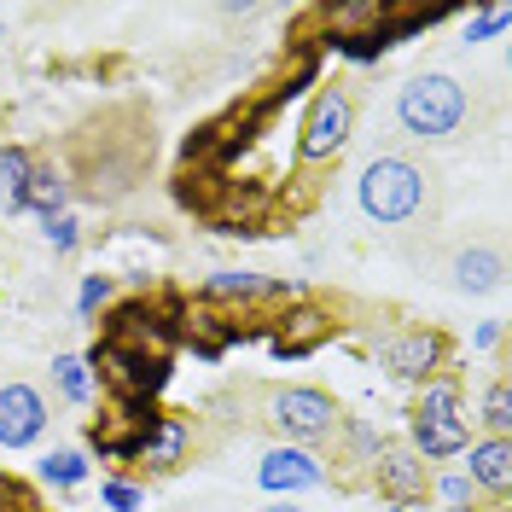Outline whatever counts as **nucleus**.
<instances>
[{
	"mask_svg": "<svg viewBox=\"0 0 512 512\" xmlns=\"http://www.w3.org/2000/svg\"><path fill=\"white\" fill-rule=\"evenodd\" d=\"M431 204V175L402 152H379V158L361 163L355 175V210L373 227H408L425 216Z\"/></svg>",
	"mask_w": 512,
	"mask_h": 512,
	"instance_id": "f257e3e1",
	"label": "nucleus"
},
{
	"mask_svg": "<svg viewBox=\"0 0 512 512\" xmlns=\"http://www.w3.org/2000/svg\"><path fill=\"white\" fill-rule=\"evenodd\" d=\"M466 111H472L466 82L448 70H419L396 88V128L408 140H448L466 128Z\"/></svg>",
	"mask_w": 512,
	"mask_h": 512,
	"instance_id": "f03ea898",
	"label": "nucleus"
},
{
	"mask_svg": "<svg viewBox=\"0 0 512 512\" xmlns=\"http://www.w3.org/2000/svg\"><path fill=\"white\" fill-rule=\"evenodd\" d=\"M262 419H268V431L291 448H320L338 437V396L332 390H320V384H280V390H268V402H262Z\"/></svg>",
	"mask_w": 512,
	"mask_h": 512,
	"instance_id": "7ed1b4c3",
	"label": "nucleus"
},
{
	"mask_svg": "<svg viewBox=\"0 0 512 512\" xmlns=\"http://www.w3.org/2000/svg\"><path fill=\"white\" fill-rule=\"evenodd\" d=\"M350 134H355V94L344 82H320L303 105V123H297V169H332L344 158Z\"/></svg>",
	"mask_w": 512,
	"mask_h": 512,
	"instance_id": "20e7f679",
	"label": "nucleus"
},
{
	"mask_svg": "<svg viewBox=\"0 0 512 512\" xmlns=\"http://www.w3.org/2000/svg\"><path fill=\"white\" fill-rule=\"evenodd\" d=\"M373 355H379L384 379L419 390L425 379H437V373L454 367V338L443 326H390V332L373 338Z\"/></svg>",
	"mask_w": 512,
	"mask_h": 512,
	"instance_id": "39448f33",
	"label": "nucleus"
},
{
	"mask_svg": "<svg viewBox=\"0 0 512 512\" xmlns=\"http://www.w3.org/2000/svg\"><path fill=\"white\" fill-rule=\"evenodd\" d=\"M344 332V320H338V309L332 303H315V297H291L280 315H268V350H274V361H303V355L326 350L332 338Z\"/></svg>",
	"mask_w": 512,
	"mask_h": 512,
	"instance_id": "423d86ee",
	"label": "nucleus"
},
{
	"mask_svg": "<svg viewBox=\"0 0 512 512\" xmlns=\"http://www.w3.org/2000/svg\"><path fill=\"white\" fill-rule=\"evenodd\" d=\"M192 443H198L192 419L175 414V408H158V414L134 431V472H140V483L146 478H175V472L192 460Z\"/></svg>",
	"mask_w": 512,
	"mask_h": 512,
	"instance_id": "0eeeda50",
	"label": "nucleus"
},
{
	"mask_svg": "<svg viewBox=\"0 0 512 512\" xmlns=\"http://www.w3.org/2000/svg\"><path fill=\"white\" fill-rule=\"evenodd\" d=\"M94 326H99V338H105V344H123V350H134V355H175V338L163 332V320H158V309H152V297H146V291L117 297Z\"/></svg>",
	"mask_w": 512,
	"mask_h": 512,
	"instance_id": "6e6552de",
	"label": "nucleus"
},
{
	"mask_svg": "<svg viewBox=\"0 0 512 512\" xmlns=\"http://www.w3.org/2000/svg\"><path fill=\"white\" fill-rule=\"evenodd\" d=\"M431 472H437V466H425L402 437H384L379 454H373V466H367V483L379 489L390 507H419V501L431 495Z\"/></svg>",
	"mask_w": 512,
	"mask_h": 512,
	"instance_id": "1a4fd4ad",
	"label": "nucleus"
},
{
	"mask_svg": "<svg viewBox=\"0 0 512 512\" xmlns=\"http://www.w3.org/2000/svg\"><path fill=\"white\" fill-rule=\"evenodd\" d=\"M291 297H297V286L274 280V274H251V268H216V274L198 286V303H204V309H222V315L256 309V303H291Z\"/></svg>",
	"mask_w": 512,
	"mask_h": 512,
	"instance_id": "9d476101",
	"label": "nucleus"
},
{
	"mask_svg": "<svg viewBox=\"0 0 512 512\" xmlns=\"http://www.w3.org/2000/svg\"><path fill=\"white\" fill-rule=\"evenodd\" d=\"M76 181H82V192H88L94 204H117V198H128L134 181H140V152H117L111 140H99V146L88 140Z\"/></svg>",
	"mask_w": 512,
	"mask_h": 512,
	"instance_id": "9b49d317",
	"label": "nucleus"
},
{
	"mask_svg": "<svg viewBox=\"0 0 512 512\" xmlns=\"http://www.w3.org/2000/svg\"><path fill=\"white\" fill-rule=\"evenodd\" d=\"M256 483H262V495L291 501V495H309V489H320V483H326V466H320L315 448L274 443L262 460H256Z\"/></svg>",
	"mask_w": 512,
	"mask_h": 512,
	"instance_id": "f8f14e48",
	"label": "nucleus"
},
{
	"mask_svg": "<svg viewBox=\"0 0 512 512\" xmlns=\"http://www.w3.org/2000/svg\"><path fill=\"white\" fill-rule=\"evenodd\" d=\"M47 396L24 379L0 384V448H35L47 437Z\"/></svg>",
	"mask_w": 512,
	"mask_h": 512,
	"instance_id": "ddd939ff",
	"label": "nucleus"
},
{
	"mask_svg": "<svg viewBox=\"0 0 512 512\" xmlns=\"http://www.w3.org/2000/svg\"><path fill=\"white\" fill-rule=\"evenodd\" d=\"M466 466V483L478 489V495H489V507L507 512V495H512V437H472V448L460 454Z\"/></svg>",
	"mask_w": 512,
	"mask_h": 512,
	"instance_id": "4468645a",
	"label": "nucleus"
},
{
	"mask_svg": "<svg viewBox=\"0 0 512 512\" xmlns=\"http://www.w3.org/2000/svg\"><path fill=\"white\" fill-rule=\"evenodd\" d=\"M472 419L466 414H454V419H408V437L402 443L414 448L425 466H437V460H460L466 448H472Z\"/></svg>",
	"mask_w": 512,
	"mask_h": 512,
	"instance_id": "2eb2a0df",
	"label": "nucleus"
},
{
	"mask_svg": "<svg viewBox=\"0 0 512 512\" xmlns=\"http://www.w3.org/2000/svg\"><path fill=\"white\" fill-rule=\"evenodd\" d=\"M70 198H76V187H70V175H64L59 163L35 158V169H30V187H24V210H35L41 222H53V216H70Z\"/></svg>",
	"mask_w": 512,
	"mask_h": 512,
	"instance_id": "dca6fc26",
	"label": "nucleus"
},
{
	"mask_svg": "<svg viewBox=\"0 0 512 512\" xmlns=\"http://www.w3.org/2000/svg\"><path fill=\"white\" fill-rule=\"evenodd\" d=\"M501 280H507V256L495 245H466L454 256V286L466 297H489V291H501Z\"/></svg>",
	"mask_w": 512,
	"mask_h": 512,
	"instance_id": "f3484780",
	"label": "nucleus"
},
{
	"mask_svg": "<svg viewBox=\"0 0 512 512\" xmlns=\"http://www.w3.org/2000/svg\"><path fill=\"white\" fill-rule=\"evenodd\" d=\"M332 443H338V460H344V472H361V478H367V466H373V454H379V425H373V419H361V414H344L338 419V437H332ZM344 472H338V483H344Z\"/></svg>",
	"mask_w": 512,
	"mask_h": 512,
	"instance_id": "a211bd4d",
	"label": "nucleus"
},
{
	"mask_svg": "<svg viewBox=\"0 0 512 512\" xmlns=\"http://www.w3.org/2000/svg\"><path fill=\"white\" fill-rule=\"evenodd\" d=\"M454 414H466V384H460V373L448 367V373H437V379H425L414 390L408 419H454Z\"/></svg>",
	"mask_w": 512,
	"mask_h": 512,
	"instance_id": "6ab92c4d",
	"label": "nucleus"
},
{
	"mask_svg": "<svg viewBox=\"0 0 512 512\" xmlns=\"http://www.w3.org/2000/svg\"><path fill=\"white\" fill-rule=\"evenodd\" d=\"M88 454L111 460V466H134V425L117 408H105L99 419H88Z\"/></svg>",
	"mask_w": 512,
	"mask_h": 512,
	"instance_id": "aec40b11",
	"label": "nucleus"
},
{
	"mask_svg": "<svg viewBox=\"0 0 512 512\" xmlns=\"http://www.w3.org/2000/svg\"><path fill=\"white\" fill-rule=\"evenodd\" d=\"M35 152L30 146H0V216H24V187H30Z\"/></svg>",
	"mask_w": 512,
	"mask_h": 512,
	"instance_id": "412c9836",
	"label": "nucleus"
},
{
	"mask_svg": "<svg viewBox=\"0 0 512 512\" xmlns=\"http://www.w3.org/2000/svg\"><path fill=\"white\" fill-rule=\"evenodd\" d=\"M472 431H483V437H512V379L507 373H495V379L483 384Z\"/></svg>",
	"mask_w": 512,
	"mask_h": 512,
	"instance_id": "4be33fe9",
	"label": "nucleus"
},
{
	"mask_svg": "<svg viewBox=\"0 0 512 512\" xmlns=\"http://www.w3.org/2000/svg\"><path fill=\"white\" fill-rule=\"evenodd\" d=\"M88 472H94L88 448H53V454L41 460V483H47V489H59V495L82 489V483H88Z\"/></svg>",
	"mask_w": 512,
	"mask_h": 512,
	"instance_id": "5701e85b",
	"label": "nucleus"
},
{
	"mask_svg": "<svg viewBox=\"0 0 512 512\" xmlns=\"http://www.w3.org/2000/svg\"><path fill=\"white\" fill-rule=\"evenodd\" d=\"M53 390H59L70 408H88L94 402V373L82 355H53Z\"/></svg>",
	"mask_w": 512,
	"mask_h": 512,
	"instance_id": "b1692460",
	"label": "nucleus"
},
{
	"mask_svg": "<svg viewBox=\"0 0 512 512\" xmlns=\"http://www.w3.org/2000/svg\"><path fill=\"white\" fill-rule=\"evenodd\" d=\"M117 303V274H82V291H76V320H99Z\"/></svg>",
	"mask_w": 512,
	"mask_h": 512,
	"instance_id": "393cba45",
	"label": "nucleus"
},
{
	"mask_svg": "<svg viewBox=\"0 0 512 512\" xmlns=\"http://www.w3.org/2000/svg\"><path fill=\"white\" fill-rule=\"evenodd\" d=\"M99 507H111V512H140V507H146V483L134 478V472H111V478L99 483Z\"/></svg>",
	"mask_w": 512,
	"mask_h": 512,
	"instance_id": "a878e982",
	"label": "nucleus"
},
{
	"mask_svg": "<svg viewBox=\"0 0 512 512\" xmlns=\"http://www.w3.org/2000/svg\"><path fill=\"white\" fill-rule=\"evenodd\" d=\"M507 24H512V6H507V0H495V6L472 12V18H466V47H478V41H489V35H501Z\"/></svg>",
	"mask_w": 512,
	"mask_h": 512,
	"instance_id": "bb28decb",
	"label": "nucleus"
},
{
	"mask_svg": "<svg viewBox=\"0 0 512 512\" xmlns=\"http://www.w3.org/2000/svg\"><path fill=\"white\" fill-rule=\"evenodd\" d=\"M431 495L443 507H478V489L466 483V472H431Z\"/></svg>",
	"mask_w": 512,
	"mask_h": 512,
	"instance_id": "cd10ccee",
	"label": "nucleus"
},
{
	"mask_svg": "<svg viewBox=\"0 0 512 512\" xmlns=\"http://www.w3.org/2000/svg\"><path fill=\"white\" fill-rule=\"evenodd\" d=\"M41 233H47L53 256H76L82 251V222H76V216H53V222H41Z\"/></svg>",
	"mask_w": 512,
	"mask_h": 512,
	"instance_id": "c85d7f7f",
	"label": "nucleus"
},
{
	"mask_svg": "<svg viewBox=\"0 0 512 512\" xmlns=\"http://www.w3.org/2000/svg\"><path fill=\"white\" fill-rule=\"evenodd\" d=\"M0 512H47V507H41V495H35L30 483H18V478L0 472Z\"/></svg>",
	"mask_w": 512,
	"mask_h": 512,
	"instance_id": "c756f323",
	"label": "nucleus"
},
{
	"mask_svg": "<svg viewBox=\"0 0 512 512\" xmlns=\"http://www.w3.org/2000/svg\"><path fill=\"white\" fill-rule=\"evenodd\" d=\"M472 344L478 350H501V320H483L478 332H472Z\"/></svg>",
	"mask_w": 512,
	"mask_h": 512,
	"instance_id": "7c9ffc66",
	"label": "nucleus"
},
{
	"mask_svg": "<svg viewBox=\"0 0 512 512\" xmlns=\"http://www.w3.org/2000/svg\"><path fill=\"white\" fill-rule=\"evenodd\" d=\"M262 512H309V507H291V501H268Z\"/></svg>",
	"mask_w": 512,
	"mask_h": 512,
	"instance_id": "2f4dec72",
	"label": "nucleus"
},
{
	"mask_svg": "<svg viewBox=\"0 0 512 512\" xmlns=\"http://www.w3.org/2000/svg\"><path fill=\"white\" fill-rule=\"evenodd\" d=\"M437 512H489V507H437Z\"/></svg>",
	"mask_w": 512,
	"mask_h": 512,
	"instance_id": "473e14b6",
	"label": "nucleus"
},
{
	"mask_svg": "<svg viewBox=\"0 0 512 512\" xmlns=\"http://www.w3.org/2000/svg\"><path fill=\"white\" fill-rule=\"evenodd\" d=\"M384 512H408V507H384Z\"/></svg>",
	"mask_w": 512,
	"mask_h": 512,
	"instance_id": "72a5a7b5",
	"label": "nucleus"
},
{
	"mask_svg": "<svg viewBox=\"0 0 512 512\" xmlns=\"http://www.w3.org/2000/svg\"><path fill=\"white\" fill-rule=\"evenodd\" d=\"M0 41H6V30H0Z\"/></svg>",
	"mask_w": 512,
	"mask_h": 512,
	"instance_id": "f704fd0d",
	"label": "nucleus"
}]
</instances>
